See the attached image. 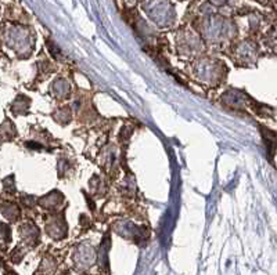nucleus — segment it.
<instances>
[{"mask_svg": "<svg viewBox=\"0 0 277 275\" xmlns=\"http://www.w3.org/2000/svg\"><path fill=\"white\" fill-rule=\"evenodd\" d=\"M0 209H1L3 214L10 220H15L18 217V209L13 203H3V205H0Z\"/></svg>", "mask_w": 277, "mask_h": 275, "instance_id": "obj_1", "label": "nucleus"}, {"mask_svg": "<svg viewBox=\"0 0 277 275\" xmlns=\"http://www.w3.org/2000/svg\"><path fill=\"white\" fill-rule=\"evenodd\" d=\"M14 137V127H11L10 122H4L0 126V141H6Z\"/></svg>", "mask_w": 277, "mask_h": 275, "instance_id": "obj_2", "label": "nucleus"}, {"mask_svg": "<svg viewBox=\"0 0 277 275\" xmlns=\"http://www.w3.org/2000/svg\"><path fill=\"white\" fill-rule=\"evenodd\" d=\"M0 238L4 241H10V228L3 223H0Z\"/></svg>", "mask_w": 277, "mask_h": 275, "instance_id": "obj_3", "label": "nucleus"}, {"mask_svg": "<svg viewBox=\"0 0 277 275\" xmlns=\"http://www.w3.org/2000/svg\"><path fill=\"white\" fill-rule=\"evenodd\" d=\"M7 275H17V274H15V273H13V271H10V273H8Z\"/></svg>", "mask_w": 277, "mask_h": 275, "instance_id": "obj_4", "label": "nucleus"}]
</instances>
